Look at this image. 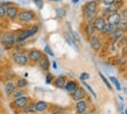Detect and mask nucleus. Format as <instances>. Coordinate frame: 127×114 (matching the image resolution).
Instances as JSON below:
<instances>
[{"instance_id": "obj_1", "label": "nucleus", "mask_w": 127, "mask_h": 114, "mask_svg": "<svg viewBox=\"0 0 127 114\" xmlns=\"http://www.w3.org/2000/svg\"><path fill=\"white\" fill-rule=\"evenodd\" d=\"M40 29L39 25H33L29 28H26V29H21L18 33H15V37H16V43H22V42L27 41L28 38L33 37L34 35L37 34V31Z\"/></svg>"}, {"instance_id": "obj_2", "label": "nucleus", "mask_w": 127, "mask_h": 114, "mask_svg": "<svg viewBox=\"0 0 127 114\" xmlns=\"http://www.w3.org/2000/svg\"><path fill=\"white\" fill-rule=\"evenodd\" d=\"M16 20L22 25H29L37 20V14L33 9H20Z\"/></svg>"}, {"instance_id": "obj_3", "label": "nucleus", "mask_w": 127, "mask_h": 114, "mask_svg": "<svg viewBox=\"0 0 127 114\" xmlns=\"http://www.w3.org/2000/svg\"><path fill=\"white\" fill-rule=\"evenodd\" d=\"M0 44L5 49H12L16 44V37L14 31H2V35L0 37Z\"/></svg>"}, {"instance_id": "obj_4", "label": "nucleus", "mask_w": 127, "mask_h": 114, "mask_svg": "<svg viewBox=\"0 0 127 114\" xmlns=\"http://www.w3.org/2000/svg\"><path fill=\"white\" fill-rule=\"evenodd\" d=\"M12 61L19 66H26L29 63V59L27 57V54L23 51H13L11 55Z\"/></svg>"}, {"instance_id": "obj_5", "label": "nucleus", "mask_w": 127, "mask_h": 114, "mask_svg": "<svg viewBox=\"0 0 127 114\" xmlns=\"http://www.w3.org/2000/svg\"><path fill=\"white\" fill-rule=\"evenodd\" d=\"M43 55H44V54L40 49H36V48H33V49L28 50V53H27L28 59H29V62L33 63V64H37V62L42 58Z\"/></svg>"}, {"instance_id": "obj_6", "label": "nucleus", "mask_w": 127, "mask_h": 114, "mask_svg": "<svg viewBox=\"0 0 127 114\" xmlns=\"http://www.w3.org/2000/svg\"><path fill=\"white\" fill-rule=\"evenodd\" d=\"M121 20H123V16H121V13H119V12H113L112 14H110V15L106 18V21H107L110 25H112L113 27H116V28H118V26H119V23L121 22Z\"/></svg>"}, {"instance_id": "obj_7", "label": "nucleus", "mask_w": 127, "mask_h": 114, "mask_svg": "<svg viewBox=\"0 0 127 114\" xmlns=\"http://www.w3.org/2000/svg\"><path fill=\"white\" fill-rule=\"evenodd\" d=\"M20 8L16 6V5H12V6H8L7 7V12H6V18H7L9 21H15L18 15H19Z\"/></svg>"}, {"instance_id": "obj_8", "label": "nucleus", "mask_w": 127, "mask_h": 114, "mask_svg": "<svg viewBox=\"0 0 127 114\" xmlns=\"http://www.w3.org/2000/svg\"><path fill=\"white\" fill-rule=\"evenodd\" d=\"M98 7H99V4L96 2V1H88L86 4L83 6L82 8V13L83 15L85 14H89V13H93V12H98Z\"/></svg>"}, {"instance_id": "obj_9", "label": "nucleus", "mask_w": 127, "mask_h": 114, "mask_svg": "<svg viewBox=\"0 0 127 114\" xmlns=\"http://www.w3.org/2000/svg\"><path fill=\"white\" fill-rule=\"evenodd\" d=\"M89 42H90V46L95 51H99L101 49V47H103V43H101V40H100V36L99 35H92V36H90L89 37Z\"/></svg>"}, {"instance_id": "obj_10", "label": "nucleus", "mask_w": 127, "mask_h": 114, "mask_svg": "<svg viewBox=\"0 0 127 114\" xmlns=\"http://www.w3.org/2000/svg\"><path fill=\"white\" fill-rule=\"evenodd\" d=\"M31 103V98L27 97V95H23V97H20V98H16L13 100V106L15 108H19V110H22L25 106H27L28 104Z\"/></svg>"}, {"instance_id": "obj_11", "label": "nucleus", "mask_w": 127, "mask_h": 114, "mask_svg": "<svg viewBox=\"0 0 127 114\" xmlns=\"http://www.w3.org/2000/svg\"><path fill=\"white\" fill-rule=\"evenodd\" d=\"M37 66H39V69L41 70V71H43V72L49 71V69H50V61H49V58H48V56H47V55H43L42 58L37 62Z\"/></svg>"}, {"instance_id": "obj_12", "label": "nucleus", "mask_w": 127, "mask_h": 114, "mask_svg": "<svg viewBox=\"0 0 127 114\" xmlns=\"http://www.w3.org/2000/svg\"><path fill=\"white\" fill-rule=\"evenodd\" d=\"M106 18H104V16H101V15H98L96 18V19L93 20V26H95V29H96V31H98L99 33L101 29H103V27L106 25Z\"/></svg>"}, {"instance_id": "obj_13", "label": "nucleus", "mask_w": 127, "mask_h": 114, "mask_svg": "<svg viewBox=\"0 0 127 114\" xmlns=\"http://www.w3.org/2000/svg\"><path fill=\"white\" fill-rule=\"evenodd\" d=\"M35 104V112L36 113H44L46 111H48L49 108V105L47 101L44 100H39V101H36Z\"/></svg>"}, {"instance_id": "obj_14", "label": "nucleus", "mask_w": 127, "mask_h": 114, "mask_svg": "<svg viewBox=\"0 0 127 114\" xmlns=\"http://www.w3.org/2000/svg\"><path fill=\"white\" fill-rule=\"evenodd\" d=\"M85 90L83 87H81V86H78L76 90H75V92H73L72 94H71V98L75 100V101H78V100H82V99L85 98Z\"/></svg>"}, {"instance_id": "obj_15", "label": "nucleus", "mask_w": 127, "mask_h": 114, "mask_svg": "<svg viewBox=\"0 0 127 114\" xmlns=\"http://www.w3.org/2000/svg\"><path fill=\"white\" fill-rule=\"evenodd\" d=\"M88 110V101L82 99L76 101V114H83L85 111Z\"/></svg>"}, {"instance_id": "obj_16", "label": "nucleus", "mask_w": 127, "mask_h": 114, "mask_svg": "<svg viewBox=\"0 0 127 114\" xmlns=\"http://www.w3.org/2000/svg\"><path fill=\"white\" fill-rule=\"evenodd\" d=\"M83 30H84V34L86 35L88 37L92 36V35H95L97 33L92 22H85V25L83 26Z\"/></svg>"}, {"instance_id": "obj_17", "label": "nucleus", "mask_w": 127, "mask_h": 114, "mask_svg": "<svg viewBox=\"0 0 127 114\" xmlns=\"http://www.w3.org/2000/svg\"><path fill=\"white\" fill-rule=\"evenodd\" d=\"M78 87V83L76 80H66L65 85H64V88H65V91L70 94H72L75 90Z\"/></svg>"}, {"instance_id": "obj_18", "label": "nucleus", "mask_w": 127, "mask_h": 114, "mask_svg": "<svg viewBox=\"0 0 127 114\" xmlns=\"http://www.w3.org/2000/svg\"><path fill=\"white\" fill-rule=\"evenodd\" d=\"M53 83H54V85L57 88H64V85H65V83H66V77L61 75V76H58L57 78H55Z\"/></svg>"}, {"instance_id": "obj_19", "label": "nucleus", "mask_w": 127, "mask_h": 114, "mask_svg": "<svg viewBox=\"0 0 127 114\" xmlns=\"http://www.w3.org/2000/svg\"><path fill=\"white\" fill-rule=\"evenodd\" d=\"M114 29H116V27H113L112 25H110L108 22H106V25L103 27V29H101L99 33H100V35H103V36H108V35L111 34Z\"/></svg>"}, {"instance_id": "obj_20", "label": "nucleus", "mask_w": 127, "mask_h": 114, "mask_svg": "<svg viewBox=\"0 0 127 114\" xmlns=\"http://www.w3.org/2000/svg\"><path fill=\"white\" fill-rule=\"evenodd\" d=\"M123 35H124V33L120 29H118V28H116L114 30L112 31L111 34L108 35V37L111 38L113 42H117V40H119L120 37H123Z\"/></svg>"}, {"instance_id": "obj_21", "label": "nucleus", "mask_w": 127, "mask_h": 114, "mask_svg": "<svg viewBox=\"0 0 127 114\" xmlns=\"http://www.w3.org/2000/svg\"><path fill=\"white\" fill-rule=\"evenodd\" d=\"M15 88H16V86L13 82H7V83L5 84V93H6V95H12V93L14 92Z\"/></svg>"}, {"instance_id": "obj_22", "label": "nucleus", "mask_w": 127, "mask_h": 114, "mask_svg": "<svg viewBox=\"0 0 127 114\" xmlns=\"http://www.w3.org/2000/svg\"><path fill=\"white\" fill-rule=\"evenodd\" d=\"M113 12H117V11H114V8L112 7V6H105L103 9H100V14L99 15H101V16H104V18H107L110 14H112Z\"/></svg>"}, {"instance_id": "obj_23", "label": "nucleus", "mask_w": 127, "mask_h": 114, "mask_svg": "<svg viewBox=\"0 0 127 114\" xmlns=\"http://www.w3.org/2000/svg\"><path fill=\"white\" fill-rule=\"evenodd\" d=\"M64 38H65V41L68 42V44H70L71 47H73V48H76V49H78V47L77 44H76V42H75V40H73L72 37V35L70 34V31L69 33H64Z\"/></svg>"}, {"instance_id": "obj_24", "label": "nucleus", "mask_w": 127, "mask_h": 114, "mask_svg": "<svg viewBox=\"0 0 127 114\" xmlns=\"http://www.w3.org/2000/svg\"><path fill=\"white\" fill-rule=\"evenodd\" d=\"M23 113L25 114H33V113H36L35 112V104L34 103H29L27 106H25L22 108Z\"/></svg>"}, {"instance_id": "obj_25", "label": "nucleus", "mask_w": 127, "mask_h": 114, "mask_svg": "<svg viewBox=\"0 0 127 114\" xmlns=\"http://www.w3.org/2000/svg\"><path fill=\"white\" fill-rule=\"evenodd\" d=\"M98 16V12H93V13H89V14H85L83 15V19H84L85 22H93V20Z\"/></svg>"}, {"instance_id": "obj_26", "label": "nucleus", "mask_w": 127, "mask_h": 114, "mask_svg": "<svg viewBox=\"0 0 127 114\" xmlns=\"http://www.w3.org/2000/svg\"><path fill=\"white\" fill-rule=\"evenodd\" d=\"M27 85H28V82L26 79H23V78L18 79V82L15 83L16 88H25V87H27Z\"/></svg>"}, {"instance_id": "obj_27", "label": "nucleus", "mask_w": 127, "mask_h": 114, "mask_svg": "<svg viewBox=\"0 0 127 114\" xmlns=\"http://www.w3.org/2000/svg\"><path fill=\"white\" fill-rule=\"evenodd\" d=\"M25 94H26V93L23 91V88H15L14 92L12 93V97L14 99H16V98H20V97H23Z\"/></svg>"}, {"instance_id": "obj_28", "label": "nucleus", "mask_w": 127, "mask_h": 114, "mask_svg": "<svg viewBox=\"0 0 127 114\" xmlns=\"http://www.w3.org/2000/svg\"><path fill=\"white\" fill-rule=\"evenodd\" d=\"M6 12H7V7L1 2L0 4V19H5L6 18Z\"/></svg>"}, {"instance_id": "obj_29", "label": "nucleus", "mask_w": 127, "mask_h": 114, "mask_svg": "<svg viewBox=\"0 0 127 114\" xmlns=\"http://www.w3.org/2000/svg\"><path fill=\"white\" fill-rule=\"evenodd\" d=\"M110 80H111L112 83H113V85H114V86H116V88H117V90H118V91H120V90H121V85H120L119 80L117 79L116 77L111 76V77H110Z\"/></svg>"}, {"instance_id": "obj_30", "label": "nucleus", "mask_w": 127, "mask_h": 114, "mask_svg": "<svg viewBox=\"0 0 127 114\" xmlns=\"http://www.w3.org/2000/svg\"><path fill=\"white\" fill-rule=\"evenodd\" d=\"M118 29H120L123 33L127 31V19L126 20H121V22H120L119 26H118Z\"/></svg>"}, {"instance_id": "obj_31", "label": "nucleus", "mask_w": 127, "mask_h": 114, "mask_svg": "<svg viewBox=\"0 0 127 114\" xmlns=\"http://www.w3.org/2000/svg\"><path fill=\"white\" fill-rule=\"evenodd\" d=\"M56 14H57L58 18H64L66 14V12H65V8H63V7H60L56 9Z\"/></svg>"}, {"instance_id": "obj_32", "label": "nucleus", "mask_w": 127, "mask_h": 114, "mask_svg": "<svg viewBox=\"0 0 127 114\" xmlns=\"http://www.w3.org/2000/svg\"><path fill=\"white\" fill-rule=\"evenodd\" d=\"M99 76H100V78H101V80L104 82V84H105V85H106V86H107V87L110 88V90H111V88H112V86H111V84H110V80H107V78H106V77H105V76H104V75H103V73H101V72H99Z\"/></svg>"}, {"instance_id": "obj_33", "label": "nucleus", "mask_w": 127, "mask_h": 114, "mask_svg": "<svg viewBox=\"0 0 127 114\" xmlns=\"http://www.w3.org/2000/svg\"><path fill=\"white\" fill-rule=\"evenodd\" d=\"M54 82V75L53 73H47L46 76V83L47 84H51Z\"/></svg>"}, {"instance_id": "obj_34", "label": "nucleus", "mask_w": 127, "mask_h": 114, "mask_svg": "<svg viewBox=\"0 0 127 114\" xmlns=\"http://www.w3.org/2000/svg\"><path fill=\"white\" fill-rule=\"evenodd\" d=\"M83 85H84L85 87L88 88V91L90 92V93H91V94H92L93 97H95V98H96V97H97V94H96V92L93 91V88L91 87V86H90V85H89V84H86V83H85V82H84V84H83Z\"/></svg>"}, {"instance_id": "obj_35", "label": "nucleus", "mask_w": 127, "mask_h": 114, "mask_svg": "<svg viewBox=\"0 0 127 114\" xmlns=\"http://www.w3.org/2000/svg\"><path fill=\"white\" fill-rule=\"evenodd\" d=\"M89 78H90V73H88V72H82V73H81V76H79V79L83 80V82L88 80Z\"/></svg>"}, {"instance_id": "obj_36", "label": "nucleus", "mask_w": 127, "mask_h": 114, "mask_svg": "<svg viewBox=\"0 0 127 114\" xmlns=\"http://www.w3.org/2000/svg\"><path fill=\"white\" fill-rule=\"evenodd\" d=\"M44 53L47 54V55H49V56H51V57H54V53H53V50L50 49V47L47 44L46 47H44Z\"/></svg>"}, {"instance_id": "obj_37", "label": "nucleus", "mask_w": 127, "mask_h": 114, "mask_svg": "<svg viewBox=\"0 0 127 114\" xmlns=\"http://www.w3.org/2000/svg\"><path fill=\"white\" fill-rule=\"evenodd\" d=\"M101 2L104 6H113V4L116 2V0H101Z\"/></svg>"}, {"instance_id": "obj_38", "label": "nucleus", "mask_w": 127, "mask_h": 114, "mask_svg": "<svg viewBox=\"0 0 127 114\" xmlns=\"http://www.w3.org/2000/svg\"><path fill=\"white\" fill-rule=\"evenodd\" d=\"M33 1H34V4L36 5L39 8H42L43 7V1H42V0H33Z\"/></svg>"}, {"instance_id": "obj_39", "label": "nucleus", "mask_w": 127, "mask_h": 114, "mask_svg": "<svg viewBox=\"0 0 127 114\" xmlns=\"http://www.w3.org/2000/svg\"><path fill=\"white\" fill-rule=\"evenodd\" d=\"M121 16H123V18H126V19H127V9H125V11L123 12V14H121Z\"/></svg>"}, {"instance_id": "obj_40", "label": "nucleus", "mask_w": 127, "mask_h": 114, "mask_svg": "<svg viewBox=\"0 0 127 114\" xmlns=\"http://www.w3.org/2000/svg\"><path fill=\"white\" fill-rule=\"evenodd\" d=\"M51 114H63V113H62V110H58V111H55V112H53Z\"/></svg>"}, {"instance_id": "obj_41", "label": "nucleus", "mask_w": 127, "mask_h": 114, "mask_svg": "<svg viewBox=\"0 0 127 114\" xmlns=\"http://www.w3.org/2000/svg\"><path fill=\"white\" fill-rule=\"evenodd\" d=\"M53 68H54V69H57V63H56V62H53Z\"/></svg>"}, {"instance_id": "obj_42", "label": "nucleus", "mask_w": 127, "mask_h": 114, "mask_svg": "<svg viewBox=\"0 0 127 114\" xmlns=\"http://www.w3.org/2000/svg\"><path fill=\"white\" fill-rule=\"evenodd\" d=\"M119 110H120V111L123 110V104H121V103H120V104H119Z\"/></svg>"}, {"instance_id": "obj_43", "label": "nucleus", "mask_w": 127, "mask_h": 114, "mask_svg": "<svg viewBox=\"0 0 127 114\" xmlns=\"http://www.w3.org/2000/svg\"><path fill=\"white\" fill-rule=\"evenodd\" d=\"M83 114H92V113H91V112H88V111H85Z\"/></svg>"}, {"instance_id": "obj_44", "label": "nucleus", "mask_w": 127, "mask_h": 114, "mask_svg": "<svg viewBox=\"0 0 127 114\" xmlns=\"http://www.w3.org/2000/svg\"><path fill=\"white\" fill-rule=\"evenodd\" d=\"M1 35H2V29L0 28V37H1Z\"/></svg>"}, {"instance_id": "obj_45", "label": "nucleus", "mask_w": 127, "mask_h": 114, "mask_svg": "<svg viewBox=\"0 0 127 114\" xmlns=\"http://www.w3.org/2000/svg\"><path fill=\"white\" fill-rule=\"evenodd\" d=\"M50 1H55V2H57V1H62V0H50Z\"/></svg>"}, {"instance_id": "obj_46", "label": "nucleus", "mask_w": 127, "mask_h": 114, "mask_svg": "<svg viewBox=\"0 0 127 114\" xmlns=\"http://www.w3.org/2000/svg\"><path fill=\"white\" fill-rule=\"evenodd\" d=\"M123 114H127V110H126V111H124V113H123Z\"/></svg>"}, {"instance_id": "obj_47", "label": "nucleus", "mask_w": 127, "mask_h": 114, "mask_svg": "<svg viewBox=\"0 0 127 114\" xmlns=\"http://www.w3.org/2000/svg\"><path fill=\"white\" fill-rule=\"evenodd\" d=\"M73 2H78V0H73Z\"/></svg>"}]
</instances>
